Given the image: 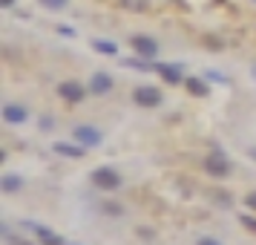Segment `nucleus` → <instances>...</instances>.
<instances>
[{"label":"nucleus","mask_w":256,"mask_h":245,"mask_svg":"<svg viewBox=\"0 0 256 245\" xmlns=\"http://www.w3.org/2000/svg\"><path fill=\"white\" fill-rule=\"evenodd\" d=\"M55 153L70 156V159H81V156H84V144H81V147H75V144H64V141H58V144H55Z\"/></svg>","instance_id":"1a4fd4ad"},{"label":"nucleus","mask_w":256,"mask_h":245,"mask_svg":"<svg viewBox=\"0 0 256 245\" xmlns=\"http://www.w3.org/2000/svg\"><path fill=\"white\" fill-rule=\"evenodd\" d=\"M58 93H60V98H66V101H81V98H84V90L78 87V84H72V81L60 84Z\"/></svg>","instance_id":"0eeeda50"},{"label":"nucleus","mask_w":256,"mask_h":245,"mask_svg":"<svg viewBox=\"0 0 256 245\" xmlns=\"http://www.w3.org/2000/svg\"><path fill=\"white\" fill-rule=\"evenodd\" d=\"M132 98H136V104H141V107H158L162 104V93H158L156 87H138V90L132 93Z\"/></svg>","instance_id":"f03ea898"},{"label":"nucleus","mask_w":256,"mask_h":245,"mask_svg":"<svg viewBox=\"0 0 256 245\" xmlns=\"http://www.w3.org/2000/svg\"><path fill=\"white\" fill-rule=\"evenodd\" d=\"M198 245H219V242H216V239H210V236H208V239H202Z\"/></svg>","instance_id":"6ab92c4d"},{"label":"nucleus","mask_w":256,"mask_h":245,"mask_svg":"<svg viewBox=\"0 0 256 245\" xmlns=\"http://www.w3.org/2000/svg\"><path fill=\"white\" fill-rule=\"evenodd\" d=\"M0 185H3L6 193H14V190H20L24 179H20V176H14V173H9V176H3V182H0Z\"/></svg>","instance_id":"9d476101"},{"label":"nucleus","mask_w":256,"mask_h":245,"mask_svg":"<svg viewBox=\"0 0 256 245\" xmlns=\"http://www.w3.org/2000/svg\"><path fill=\"white\" fill-rule=\"evenodd\" d=\"M72 136L81 141L84 147H98V144H101V133H98V130H92V127H78Z\"/></svg>","instance_id":"39448f33"},{"label":"nucleus","mask_w":256,"mask_h":245,"mask_svg":"<svg viewBox=\"0 0 256 245\" xmlns=\"http://www.w3.org/2000/svg\"><path fill=\"white\" fill-rule=\"evenodd\" d=\"M204 170H208L210 176H228L230 173V164L224 162V159H222L219 153H213V156H208V159H204Z\"/></svg>","instance_id":"20e7f679"},{"label":"nucleus","mask_w":256,"mask_h":245,"mask_svg":"<svg viewBox=\"0 0 256 245\" xmlns=\"http://www.w3.org/2000/svg\"><path fill=\"white\" fill-rule=\"evenodd\" d=\"M127 6H130V9H141V12L147 9V3H144V0H127Z\"/></svg>","instance_id":"f3484780"},{"label":"nucleus","mask_w":256,"mask_h":245,"mask_svg":"<svg viewBox=\"0 0 256 245\" xmlns=\"http://www.w3.org/2000/svg\"><path fill=\"white\" fill-rule=\"evenodd\" d=\"M132 49L138 52L141 58H152V55L158 52V44H156L152 38H147V35H136L132 38Z\"/></svg>","instance_id":"7ed1b4c3"},{"label":"nucleus","mask_w":256,"mask_h":245,"mask_svg":"<svg viewBox=\"0 0 256 245\" xmlns=\"http://www.w3.org/2000/svg\"><path fill=\"white\" fill-rule=\"evenodd\" d=\"M40 3H44L46 9H64V6H66V0H40Z\"/></svg>","instance_id":"2eb2a0df"},{"label":"nucleus","mask_w":256,"mask_h":245,"mask_svg":"<svg viewBox=\"0 0 256 245\" xmlns=\"http://www.w3.org/2000/svg\"><path fill=\"white\" fill-rule=\"evenodd\" d=\"M3 118L9 121V124H20V121H26V110L18 104H6L3 107Z\"/></svg>","instance_id":"6e6552de"},{"label":"nucleus","mask_w":256,"mask_h":245,"mask_svg":"<svg viewBox=\"0 0 256 245\" xmlns=\"http://www.w3.org/2000/svg\"><path fill=\"white\" fill-rule=\"evenodd\" d=\"M248 205H250V208H256V190H254V193H248Z\"/></svg>","instance_id":"a211bd4d"},{"label":"nucleus","mask_w":256,"mask_h":245,"mask_svg":"<svg viewBox=\"0 0 256 245\" xmlns=\"http://www.w3.org/2000/svg\"><path fill=\"white\" fill-rule=\"evenodd\" d=\"M92 47L101 52V55H116L118 52V47L112 44V41H92Z\"/></svg>","instance_id":"ddd939ff"},{"label":"nucleus","mask_w":256,"mask_h":245,"mask_svg":"<svg viewBox=\"0 0 256 245\" xmlns=\"http://www.w3.org/2000/svg\"><path fill=\"white\" fill-rule=\"evenodd\" d=\"M90 90H92L95 95H106L112 90V78H110L106 72H95L92 78H90Z\"/></svg>","instance_id":"423d86ee"},{"label":"nucleus","mask_w":256,"mask_h":245,"mask_svg":"<svg viewBox=\"0 0 256 245\" xmlns=\"http://www.w3.org/2000/svg\"><path fill=\"white\" fill-rule=\"evenodd\" d=\"M35 231H38V236H40L46 245H60V239H58L52 231H49V228H44V225H35Z\"/></svg>","instance_id":"f8f14e48"},{"label":"nucleus","mask_w":256,"mask_h":245,"mask_svg":"<svg viewBox=\"0 0 256 245\" xmlns=\"http://www.w3.org/2000/svg\"><path fill=\"white\" fill-rule=\"evenodd\" d=\"M242 225L248 228V231H254V233H256V219H254V216H242Z\"/></svg>","instance_id":"dca6fc26"},{"label":"nucleus","mask_w":256,"mask_h":245,"mask_svg":"<svg viewBox=\"0 0 256 245\" xmlns=\"http://www.w3.org/2000/svg\"><path fill=\"white\" fill-rule=\"evenodd\" d=\"M187 90H190L193 95H208V87L198 81V78H187Z\"/></svg>","instance_id":"4468645a"},{"label":"nucleus","mask_w":256,"mask_h":245,"mask_svg":"<svg viewBox=\"0 0 256 245\" xmlns=\"http://www.w3.org/2000/svg\"><path fill=\"white\" fill-rule=\"evenodd\" d=\"M92 185L101 187V190H116V187L121 185V179H118V173L112 167H98L92 173Z\"/></svg>","instance_id":"f257e3e1"},{"label":"nucleus","mask_w":256,"mask_h":245,"mask_svg":"<svg viewBox=\"0 0 256 245\" xmlns=\"http://www.w3.org/2000/svg\"><path fill=\"white\" fill-rule=\"evenodd\" d=\"M12 245H32V242H26V239H12Z\"/></svg>","instance_id":"aec40b11"},{"label":"nucleus","mask_w":256,"mask_h":245,"mask_svg":"<svg viewBox=\"0 0 256 245\" xmlns=\"http://www.w3.org/2000/svg\"><path fill=\"white\" fill-rule=\"evenodd\" d=\"M156 70L164 75V81H170V84L182 81V72H178V67H164V64H162V67H156Z\"/></svg>","instance_id":"9b49d317"},{"label":"nucleus","mask_w":256,"mask_h":245,"mask_svg":"<svg viewBox=\"0 0 256 245\" xmlns=\"http://www.w3.org/2000/svg\"><path fill=\"white\" fill-rule=\"evenodd\" d=\"M12 3H14V0H0V6H6V9H9Z\"/></svg>","instance_id":"412c9836"}]
</instances>
